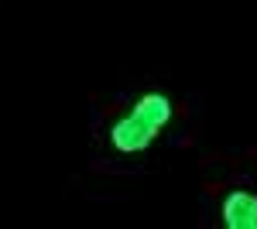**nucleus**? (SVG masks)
<instances>
[{
  "instance_id": "1",
  "label": "nucleus",
  "mask_w": 257,
  "mask_h": 229,
  "mask_svg": "<svg viewBox=\"0 0 257 229\" xmlns=\"http://www.w3.org/2000/svg\"><path fill=\"white\" fill-rule=\"evenodd\" d=\"M168 120H172V99L165 93H144L134 103V110L110 127V144L120 154L148 151L155 137L168 127Z\"/></svg>"
},
{
  "instance_id": "2",
  "label": "nucleus",
  "mask_w": 257,
  "mask_h": 229,
  "mask_svg": "<svg viewBox=\"0 0 257 229\" xmlns=\"http://www.w3.org/2000/svg\"><path fill=\"white\" fill-rule=\"evenodd\" d=\"M223 226L226 229H257V195L254 191H230L223 198Z\"/></svg>"
}]
</instances>
